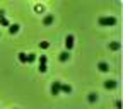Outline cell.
<instances>
[{"label":"cell","instance_id":"obj_14","mask_svg":"<svg viewBox=\"0 0 123 109\" xmlns=\"http://www.w3.org/2000/svg\"><path fill=\"white\" fill-rule=\"evenodd\" d=\"M96 101H98V94L91 92V94H89V102H96Z\"/></svg>","mask_w":123,"mask_h":109},{"label":"cell","instance_id":"obj_13","mask_svg":"<svg viewBox=\"0 0 123 109\" xmlns=\"http://www.w3.org/2000/svg\"><path fill=\"white\" fill-rule=\"evenodd\" d=\"M39 48H41V50H48V48H50V43H48V41H41V43H39Z\"/></svg>","mask_w":123,"mask_h":109},{"label":"cell","instance_id":"obj_11","mask_svg":"<svg viewBox=\"0 0 123 109\" xmlns=\"http://www.w3.org/2000/svg\"><path fill=\"white\" fill-rule=\"evenodd\" d=\"M51 22H53V15H51V14L44 15V19H43V24H44V26H50Z\"/></svg>","mask_w":123,"mask_h":109},{"label":"cell","instance_id":"obj_7","mask_svg":"<svg viewBox=\"0 0 123 109\" xmlns=\"http://www.w3.org/2000/svg\"><path fill=\"white\" fill-rule=\"evenodd\" d=\"M68 58H70V53H68V51H62V53H60V61H62V63H65Z\"/></svg>","mask_w":123,"mask_h":109},{"label":"cell","instance_id":"obj_6","mask_svg":"<svg viewBox=\"0 0 123 109\" xmlns=\"http://www.w3.org/2000/svg\"><path fill=\"white\" fill-rule=\"evenodd\" d=\"M60 92H63V94H70V92H72V87L67 85V84H62V85H60Z\"/></svg>","mask_w":123,"mask_h":109},{"label":"cell","instance_id":"obj_16","mask_svg":"<svg viewBox=\"0 0 123 109\" xmlns=\"http://www.w3.org/2000/svg\"><path fill=\"white\" fill-rule=\"evenodd\" d=\"M34 10H36V12H43V10H44V7H43L41 4H36V5H34Z\"/></svg>","mask_w":123,"mask_h":109},{"label":"cell","instance_id":"obj_9","mask_svg":"<svg viewBox=\"0 0 123 109\" xmlns=\"http://www.w3.org/2000/svg\"><path fill=\"white\" fill-rule=\"evenodd\" d=\"M98 68H99L101 72H110V65H108L106 61H101V63L98 65Z\"/></svg>","mask_w":123,"mask_h":109},{"label":"cell","instance_id":"obj_3","mask_svg":"<svg viewBox=\"0 0 123 109\" xmlns=\"http://www.w3.org/2000/svg\"><path fill=\"white\" fill-rule=\"evenodd\" d=\"M60 85H62V82L60 80H53V84H51V96H58L60 94Z\"/></svg>","mask_w":123,"mask_h":109},{"label":"cell","instance_id":"obj_12","mask_svg":"<svg viewBox=\"0 0 123 109\" xmlns=\"http://www.w3.org/2000/svg\"><path fill=\"white\" fill-rule=\"evenodd\" d=\"M17 58H19V61H21V63H27V55H26L24 51H21V53L17 55Z\"/></svg>","mask_w":123,"mask_h":109},{"label":"cell","instance_id":"obj_17","mask_svg":"<svg viewBox=\"0 0 123 109\" xmlns=\"http://www.w3.org/2000/svg\"><path fill=\"white\" fill-rule=\"evenodd\" d=\"M0 24H2V26H5V27H7V26H9V21H7V19H2V21H0Z\"/></svg>","mask_w":123,"mask_h":109},{"label":"cell","instance_id":"obj_10","mask_svg":"<svg viewBox=\"0 0 123 109\" xmlns=\"http://www.w3.org/2000/svg\"><path fill=\"white\" fill-rule=\"evenodd\" d=\"M19 27H21L19 24H12V26L9 27V33H10V34H17V33H19Z\"/></svg>","mask_w":123,"mask_h":109},{"label":"cell","instance_id":"obj_2","mask_svg":"<svg viewBox=\"0 0 123 109\" xmlns=\"http://www.w3.org/2000/svg\"><path fill=\"white\" fill-rule=\"evenodd\" d=\"M41 73H44L48 70V60H46V55H41L39 56V68H38Z\"/></svg>","mask_w":123,"mask_h":109},{"label":"cell","instance_id":"obj_5","mask_svg":"<svg viewBox=\"0 0 123 109\" xmlns=\"http://www.w3.org/2000/svg\"><path fill=\"white\" fill-rule=\"evenodd\" d=\"M115 87H116V80H106L104 82V89H108V90H111Z\"/></svg>","mask_w":123,"mask_h":109},{"label":"cell","instance_id":"obj_15","mask_svg":"<svg viewBox=\"0 0 123 109\" xmlns=\"http://www.w3.org/2000/svg\"><path fill=\"white\" fill-rule=\"evenodd\" d=\"M34 60H36V55H34V53H29V55H27V63H33Z\"/></svg>","mask_w":123,"mask_h":109},{"label":"cell","instance_id":"obj_1","mask_svg":"<svg viewBox=\"0 0 123 109\" xmlns=\"http://www.w3.org/2000/svg\"><path fill=\"white\" fill-rule=\"evenodd\" d=\"M98 22H99V26L110 27V26H115V24H116V19L110 15V17H99V21H98Z\"/></svg>","mask_w":123,"mask_h":109},{"label":"cell","instance_id":"obj_4","mask_svg":"<svg viewBox=\"0 0 123 109\" xmlns=\"http://www.w3.org/2000/svg\"><path fill=\"white\" fill-rule=\"evenodd\" d=\"M74 41H75V39H74V36H72V34H68V36L65 38V48H67L65 51H70V50L74 48Z\"/></svg>","mask_w":123,"mask_h":109},{"label":"cell","instance_id":"obj_18","mask_svg":"<svg viewBox=\"0 0 123 109\" xmlns=\"http://www.w3.org/2000/svg\"><path fill=\"white\" fill-rule=\"evenodd\" d=\"M2 19H5V15H4V10H0V21Z\"/></svg>","mask_w":123,"mask_h":109},{"label":"cell","instance_id":"obj_8","mask_svg":"<svg viewBox=\"0 0 123 109\" xmlns=\"http://www.w3.org/2000/svg\"><path fill=\"white\" fill-rule=\"evenodd\" d=\"M120 48H121V44H120L118 41H113V43H110V50H111V51H118Z\"/></svg>","mask_w":123,"mask_h":109}]
</instances>
